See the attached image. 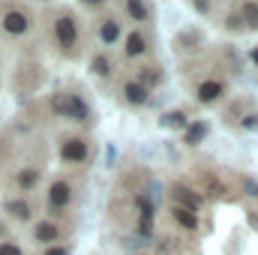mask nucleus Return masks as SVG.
I'll return each instance as SVG.
<instances>
[{
    "label": "nucleus",
    "instance_id": "1",
    "mask_svg": "<svg viewBox=\"0 0 258 255\" xmlns=\"http://www.w3.org/2000/svg\"><path fill=\"white\" fill-rule=\"evenodd\" d=\"M51 108L57 114H63L69 120H87V105L81 102V96H72V93H60L51 99Z\"/></svg>",
    "mask_w": 258,
    "mask_h": 255
},
{
    "label": "nucleus",
    "instance_id": "2",
    "mask_svg": "<svg viewBox=\"0 0 258 255\" xmlns=\"http://www.w3.org/2000/svg\"><path fill=\"white\" fill-rule=\"evenodd\" d=\"M54 36H57V42L63 45V48H72L75 45V39H78V27H75V21L63 15V18H57V24H54Z\"/></svg>",
    "mask_w": 258,
    "mask_h": 255
},
{
    "label": "nucleus",
    "instance_id": "3",
    "mask_svg": "<svg viewBox=\"0 0 258 255\" xmlns=\"http://www.w3.org/2000/svg\"><path fill=\"white\" fill-rule=\"evenodd\" d=\"M60 156H63L66 162H84L87 159V144L81 138H69L63 144V150H60Z\"/></svg>",
    "mask_w": 258,
    "mask_h": 255
},
{
    "label": "nucleus",
    "instance_id": "4",
    "mask_svg": "<svg viewBox=\"0 0 258 255\" xmlns=\"http://www.w3.org/2000/svg\"><path fill=\"white\" fill-rule=\"evenodd\" d=\"M27 24H30V21H27V15H24L21 9H9V12L3 15V30H6V33H24Z\"/></svg>",
    "mask_w": 258,
    "mask_h": 255
},
{
    "label": "nucleus",
    "instance_id": "5",
    "mask_svg": "<svg viewBox=\"0 0 258 255\" xmlns=\"http://www.w3.org/2000/svg\"><path fill=\"white\" fill-rule=\"evenodd\" d=\"M69 198H72V189H69V183H54L51 186V192H48V204L54 207V210H60V207H66L69 204Z\"/></svg>",
    "mask_w": 258,
    "mask_h": 255
},
{
    "label": "nucleus",
    "instance_id": "6",
    "mask_svg": "<svg viewBox=\"0 0 258 255\" xmlns=\"http://www.w3.org/2000/svg\"><path fill=\"white\" fill-rule=\"evenodd\" d=\"M33 237H36L39 243H54V240L60 237V231H57L54 222H39V225L33 228Z\"/></svg>",
    "mask_w": 258,
    "mask_h": 255
},
{
    "label": "nucleus",
    "instance_id": "7",
    "mask_svg": "<svg viewBox=\"0 0 258 255\" xmlns=\"http://www.w3.org/2000/svg\"><path fill=\"white\" fill-rule=\"evenodd\" d=\"M219 96H222V81H204L198 87V99L201 102H216Z\"/></svg>",
    "mask_w": 258,
    "mask_h": 255
},
{
    "label": "nucleus",
    "instance_id": "8",
    "mask_svg": "<svg viewBox=\"0 0 258 255\" xmlns=\"http://www.w3.org/2000/svg\"><path fill=\"white\" fill-rule=\"evenodd\" d=\"M99 39H102V42H108V45H111V42H117V39H120V24H117L114 18H105V21H102V27H99Z\"/></svg>",
    "mask_w": 258,
    "mask_h": 255
},
{
    "label": "nucleus",
    "instance_id": "9",
    "mask_svg": "<svg viewBox=\"0 0 258 255\" xmlns=\"http://www.w3.org/2000/svg\"><path fill=\"white\" fill-rule=\"evenodd\" d=\"M123 96H126L132 105H144V102H147V90H144L138 81H129L126 87H123Z\"/></svg>",
    "mask_w": 258,
    "mask_h": 255
},
{
    "label": "nucleus",
    "instance_id": "10",
    "mask_svg": "<svg viewBox=\"0 0 258 255\" xmlns=\"http://www.w3.org/2000/svg\"><path fill=\"white\" fill-rule=\"evenodd\" d=\"M174 198H177V201H183V204H186V210H192V213L201 207V198L192 195L186 186H174Z\"/></svg>",
    "mask_w": 258,
    "mask_h": 255
},
{
    "label": "nucleus",
    "instance_id": "11",
    "mask_svg": "<svg viewBox=\"0 0 258 255\" xmlns=\"http://www.w3.org/2000/svg\"><path fill=\"white\" fill-rule=\"evenodd\" d=\"M207 138V123H201V120H195L186 126V144H201Z\"/></svg>",
    "mask_w": 258,
    "mask_h": 255
},
{
    "label": "nucleus",
    "instance_id": "12",
    "mask_svg": "<svg viewBox=\"0 0 258 255\" xmlns=\"http://www.w3.org/2000/svg\"><path fill=\"white\" fill-rule=\"evenodd\" d=\"M144 48H147V39H144L138 30H135V33H129V39H126V54H129V57H138Z\"/></svg>",
    "mask_w": 258,
    "mask_h": 255
},
{
    "label": "nucleus",
    "instance_id": "13",
    "mask_svg": "<svg viewBox=\"0 0 258 255\" xmlns=\"http://www.w3.org/2000/svg\"><path fill=\"white\" fill-rule=\"evenodd\" d=\"M6 213L24 222V219H30V204L27 201H6Z\"/></svg>",
    "mask_w": 258,
    "mask_h": 255
},
{
    "label": "nucleus",
    "instance_id": "14",
    "mask_svg": "<svg viewBox=\"0 0 258 255\" xmlns=\"http://www.w3.org/2000/svg\"><path fill=\"white\" fill-rule=\"evenodd\" d=\"M171 213H174V219H177L183 228H189V231H192V228H198V219H195L192 210H186V207H174Z\"/></svg>",
    "mask_w": 258,
    "mask_h": 255
},
{
    "label": "nucleus",
    "instance_id": "15",
    "mask_svg": "<svg viewBox=\"0 0 258 255\" xmlns=\"http://www.w3.org/2000/svg\"><path fill=\"white\" fill-rule=\"evenodd\" d=\"M126 9H129V15H132L135 21H147V18H150V9H147L144 3H138V0H129Z\"/></svg>",
    "mask_w": 258,
    "mask_h": 255
},
{
    "label": "nucleus",
    "instance_id": "16",
    "mask_svg": "<svg viewBox=\"0 0 258 255\" xmlns=\"http://www.w3.org/2000/svg\"><path fill=\"white\" fill-rule=\"evenodd\" d=\"M240 18H243L249 27H258V3H243V6H240Z\"/></svg>",
    "mask_w": 258,
    "mask_h": 255
},
{
    "label": "nucleus",
    "instance_id": "17",
    "mask_svg": "<svg viewBox=\"0 0 258 255\" xmlns=\"http://www.w3.org/2000/svg\"><path fill=\"white\" fill-rule=\"evenodd\" d=\"M138 84H141L144 90H147V87H156V84H159V72H156V69H141V72H138Z\"/></svg>",
    "mask_w": 258,
    "mask_h": 255
},
{
    "label": "nucleus",
    "instance_id": "18",
    "mask_svg": "<svg viewBox=\"0 0 258 255\" xmlns=\"http://www.w3.org/2000/svg\"><path fill=\"white\" fill-rule=\"evenodd\" d=\"M36 180H39V171H33V168H24V171L18 174V186H21V189H33Z\"/></svg>",
    "mask_w": 258,
    "mask_h": 255
},
{
    "label": "nucleus",
    "instance_id": "19",
    "mask_svg": "<svg viewBox=\"0 0 258 255\" xmlns=\"http://www.w3.org/2000/svg\"><path fill=\"white\" fill-rule=\"evenodd\" d=\"M162 126H183L186 123V117H183V111H168V114H162V120H159Z\"/></svg>",
    "mask_w": 258,
    "mask_h": 255
},
{
    "label": "nucleus",
    "instance_id": "20",
    "mask_svg": "<svg viewBox=\"0 0 258 255\" xmlns=\"http://www.w3.org/2000/svg\"><path fill=\"white\" fill-rule=\"evenodd\" d=\"M108 69H111V66H108V60H105L102 54L93 57V72H96V75H108Z\"/></svg>",
    "mask_w": 258,
    "mask_h": 255
},
{
    "label": "nucleus",
    "instance_id": "21",
    "mask_svg": "<svg viewBox=\"0 0 258 255\" xmlns=\"http://www.w3.org/2000/svg\"><path fill=\"white\" fill-rule=\"evenodd\" d=\"M0 255H21V249H18L15 243H3V246H0Z\"/></svg>",
    "mask_w": 258,
    "mask_h": 255
},
{
    "label": "nucleus",
    "instance_id": "22",
    "mask_svg": "<svg viewBox=\"0 0 258 255\" xmlns=\"http://www.w3.org/2000/svg\"><path fill=\"white\" fill-rule=\"evenodd\" d=\"M243 189H246V195L258 198V183H255V180H243Z\"/></svg>",
    "mask_w": 258,
    "mask_h": 255
},
{
    "label": "nucleus",
    "instance_id": "23",
    "mask_svg": "<svg viewBox=\"0 0 258 255\" xmlns=\"http://www.w3.org/2000/svg\"><path fill=\"white\" fill-rule=\"evenodd\" d=\"M243 129H258V114H249V117H243Z\"/></svg>",
    "mask_w": 258,
    "mask_h": 255
},
{
    "label": "nucleus",
    "instance_id": "24",
    "mask_svg": "<svg viewBox=\"0 0 258 255\" xmlns=\"http://www.w3.org/2000/svg\"><path fill=\"white\" fill-rule=\"evenodd\" d=\"M240 24H243V18H240V15H231V18H228V30H237Z\"/></svg>",
    "mask_w": 258,
    "mask_h": 255
},
{
    "label": "nucleus",
    "instance_id": "25",
    "mask_svg": "<svg viewBox=\"0 0 258 255\" xmlns=\"http://www.w3.org/2000/svg\"><path fill=\"white\" fill-rule=\"evenodd\" d=\"M45 255H69V249H63V246H57V249H48Z\"/></svg>",
    "mask_w": 258,
    "mask_h": 255
},
{
    "label": "nucleus",
    "instance_id": "26",
    "mask_svg": "<svg viewBox=\"0 0 258 255\" xmlns=\"http://www.w3.org/2000/svg\"><path fill=\"white\" fill-rule=\"evenodd\" d=\"M252 63H258V45L252 48Z\"/></svg>",
    "mask_w": 258,
    "mask_h": 255
}]
</instances>
